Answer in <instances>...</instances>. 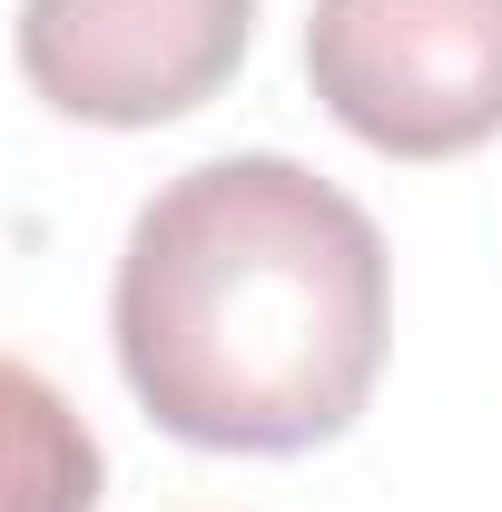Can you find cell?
<instances>
[{
    "label": "cell",
    "instance_id": "obj_1",
    "mask_svg": "<svg viewBox=\"0 0 502 512\" xmlns=\"http://www.w3.org/2000/svg\"><path fill=\"white\" fill-rule=\"evenodd\" d=\"M384 237L296 158H207L138 207L119 256L128 394L207 453L335 444L384 375Z\"/></svg>",
    "mask_w": 502,
    "mask_h": 512
},
{
    "label": "cell",
    "instance_id": "obj_2",
    "mask_svg": "<svg viewBox=\"0 0 502 512\" xmlns=\"http://www.w3.org/2000/svg\"><path fill=\"white\" fill-rule=\"evenodd\" d=\"M306 79L384 158H463L502 138V0H315Z\"/></svg>",
    "mask_w": 502,
    "mask_h": 512
},
{
    "label": "cell",
    "instance_id": "obj_3",
    "mask_svg": "<svg viewBox=\"0 0 502 512\" xmlns=\"http://www.w3.org/2000/svg\"><path fill=\"white\" fill-rule=\"evenodd\" d=\"M256 40V0H20V79L89 128L207 109Z\"/></svg>",
    "mask_w": 502,
    "mask_h": 512
}]
</instances>
